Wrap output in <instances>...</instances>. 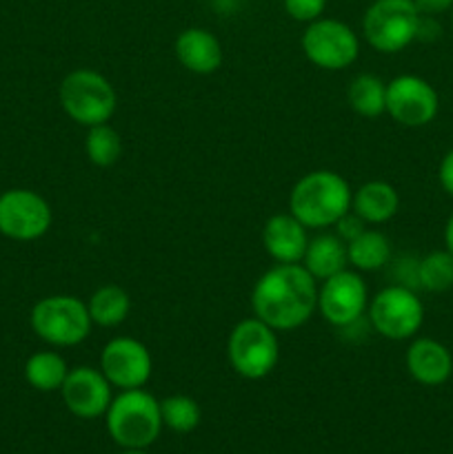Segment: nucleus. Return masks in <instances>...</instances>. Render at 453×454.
<instances>
[{
	"instance_id": "f257e3e1",
	"label": "nucleus",
	"mask_w": 453,
	"mask_h": 454,
	"mask_svg": "<svg viewBox=\"0 0 453 454\" xmlns=\"http://www.w3.org/2000/svg\"><path fill=\"white\" fill-rule=\"evenodd\" d=\"M251 309L275 333L305 326L318 310V279L302 264H275L253 286Z\"/></svg>"
},
{
	"instance_id": "f03ea898",
	"label": "nucleus",
	"mask_w": 453,
	"mask_h": 454,
	"mask_svg": "<svg viewBox=\"0 0 453 454\" xmlns=\"http://www.w3.org/2000/svg\"><path fill=\"white\" fill-rule=\"evenodd\" d=\"M351 198L354 191L340 173L320 168L306 173L293 184L289 193V213L306 229L324 231L336 226V222L351 211Z\"/></svg>"
},
{
	"instance_id": "7ed1b4c3",
	"label": "nucleus",
	"mask_w": 453,
	"mask_h": 454,
	"mask_svg": "<svg viewBox=\"0 0 453 454\" xmlns=\"http://www.w3.org/2000/svg\"><path fill=\"white\" fill-rule=\"evenodd\" d=\"M107 430L120 448H149L163 433L160 402L142 388L120 390L105 412Z\"/></svg>"
},
{
	"instance_id": "20e7f679",
	"label": "nucleus",
	"mask_w": 453,
	"mask_h": 454,
	"mask_svg": "<svg viewBox=\"0 0 453 454\" xmlns=\"http://www.w3.org/2000/svg\"><path fill=\"white\" fill-rule=\"evenodd\" d=\"M62 111L80 127H96L114 118L118 96L109 80L93 69H76L65 75L58 89Z\"/></svg>"
},
{
	"instance_id": "39448f33",
	"label": "nucleus",
	"mask_w": 453,
	"mask_h": 454,
	"mask_svg": "<svg viewBox=\"0 0 453 454\" xmlns=\"http://www.w3.org/2000/svg\"><path fill=\"white\" fill-rule=\"evenodd\" d=\"M226 359L242 380H265L280 362L278 333L258 317L240 319L226 340Z\"/></svg>"
},
{
	"instance_id": "423d86ee",
	"label": "nucleus",
	"mask_w": 453,
	"mask_h": 454,
	"mask_svg": "<svg viewBox=\"0 0 453 454\" xmlns=\"http://www.w3.org/2000/svg\"><path fill=\"white\" fill-rule=\"evenodd\" d=\"M29 324L40 340L56 348L83 344L93 326L87 304L76 295L43 297L31 309Z\"/></svg>"
},
{
	"instance_id": "0eeeda50",
	"label": "nucleus",
	"mask_w": 453,
	"mask_h": 454,
	"mask_svg": "<svg viewBox=\"0 0 453 454\" xmlns=\"http://www.w3.org/2000/svg\"><path fill=\"white\" fill-rule=\"evenodd\" d=\"M420 20L413 0H373L362 16V35L378 53H398L417 40Z\"/></svg>"
},
{
	"instance_id": "6e6552de",
	"label": "nucleus",
	"mask_w": 453,
	"mask_h": 454,
	"mask_svg": "<svg viewBox=\"0 0 453 454\" xmlns=\"http://www.w3.org/2000/svg\"><path fill=\"white\" fill-rule=\"evenodd\" d=\"M425 322V304L404 284H391L369 301V324L380 337L404 341L417 335Z\"/></svg>"
},
{
	"instance_id": "1a4fd4ad",
	"label": "nucleus",
	"mask_w": 453,
	"mask_h": 454,
	"mask_svg": "<svg viewBox=\"0 0 453 454\" xmlns=\"http://www.w3.org/2000/svg\"><path fill=\"white\" fill-rule=\"evenodd\" d=\"M302 51L306 60L324 71H345L360 56L358 34L336 18H318L302 31Z\"/></svg>"
},
{
	"instance_id": "9d476101",
	"label": "nucleus",
	"mask_w": 453,
	"mask_h": 454,
	"mask_svg": "<svg viewBox=\"0 0 453 454\" xmlns=\"http://www.w3.org/2000/svg\"><path fill=\"white\" fill-rule=\"evenodd\" d=\"M52 207L29 189H12L0 195V233L16 242H34L52 229Z\"/></svg>"
},
{
	"instance_id": "9b49d317",
	"label": "nucleus",
	"mask_w": 453,
	"mask_h": 454,
	"mask_svg": "<svg viewBox=\"0 0 453 454\" xmlns=\"http://www.w3.org/2000/svg\"><path fill=\"white\" fill-rule=\"evenodd\" d=\"M367 309L369 288L358 270H340L318 288V313L331 326H354Z\"/></svg>"
},
{
	"instance_id": "f8f14e48",
	"label": "nucleus",
	"mask_w": 453,
	"mask_h": 454,
	"mask_svg": "<svg viewBox=\"0 0 453 454\" xmlns=\"http://www.w3.org/2000/svg\"><path fill=\"white\" fill-rule=\"evenodd\" d=\"M440 111L433 84L413 74H402L386 82V111L398 124L409 129L426 127Z\"/></svg>"
},
{
	"instance_id": "ddd939ff",
	"label": "nucleus",
	"mask_w": 453,
	"mask_h": 454,
	"mask_svg": "<svg viewBox=\"0 0 453 454\" xmlns=\"http://www.w3.org/2000/svg\"><path fill=\"white\" fill-rule=\"evenodd\" d=\"M100 371L114 388H142L154 371L149 348L133 337H114L100 353Z\"/></svg>"
},
{
	"instance_id": "4468645a",
	"label": "nucleus",
	"mask_w": 453,
	"mask_h": 454,
	"mask_svg": "<svg viewBox=\"0 0 453 454\" xmlns=\"http://www.w3.org/2000/svg\"><path fill=\"white\" fill-rule=\"evenodd\" d=\"M111 388L100 368L76 366L69 368L60 395L67 411L78 419H98L111 403Z\"/></svg>"
},
{
	"instance_id": "2eb2a0df",
	"label": "nucleus",
	"mask_w": 453,
	"mask_h": 454,
	"mask_svg": "<svg viewBox=\"0 0 453 454\" xmlns=\"http://www.w3.org/2000/svg\"><path fill=\"white\" fill-rule=\"evenodd\" d=\"M306 244V226L291 213H275L262 226V247L275 264H300Z\"/></svg>"
},
{
	"instance_id": "dca6fc26",
	"label": "nucleus",
	"mask_w": 453,
	"mask_h": 454,
	"mask_svg": "<svg viewBox=\"0 0 453 454\" xmlns=\"http://www.w3.org/2000/svg\"><path fill=\"white\" fill-rule=\"evenodd\" d=\"M404 364H407L409 375L422 386H442L453 375L451 350L431 337L413 340L404 355Z\"/></svg>"
},
{
	"instance_id": "f3484780",
	"label": "nucleus",
	"mask_w": 453,
	"mask_h": 454,
	"mask_svg": "<svg viewBox=\"0 0 453 454\" xmlns=\"http://www.w3.org/2000/svg\"><path fill=\"white\" fill-rule=\"evenodd\" d=\"M173 53L187 71L198 75L216 74L225 60L220 40L216 38V34L203 29V27L182 29L173 43Z\"/></svg>"
},
{
	"instance_id": "a211bd4d",
	"label": "nucleus",
	"mask_w": 453,
	"mask_h": 454,
	"mask_svg": "<svg viewBox=\"0 0 453 454\" xmlns=\"http://www.w3.org/2000/svg\"><path fill=\"white\" fill-rule=\"evenodd\" d=\"M400 195L393 184L382 180L364 182L354 191L351 211L362 217L367 224H385L398 213Z\"/></svg>"
},
{
	"instance_id": "6ab92c4d",
	"label": "nucleus",
	"mask_w": 453,
	"mask_h": 454,
	"mask_svg": "<svg viewBox=\"0 0 453 454\" xmlns=\"http://www.w3.org/2000/svg\"><path fill=\"white\" fill-rule=\"evenodd\" d=\"M349 264L346 255V242L338 238L336 233H320L306 244L302 266L314 275L318 282L333 278Z\"/></svg>"
},
{
	"instance_id": "aec40b11",
	"label": "nucleus",
	"mask_w": 453,
	"mask_h": 454,
	"mask_svg": "<svg viewBox=\"0 0 453 454\" xmlns=\"http://www.w3.org/2000/svg\"><path fill=\"white\" fill-rule=\"evenodd\" d=\"M89 315L96 326L102 328H115L129 317L131 310V297L124 288L115 286V284H107L93 291V295L87 301Z\"/></svg>"
},
{
	"instance_id": "412c9836",
	"label": "nucleus",
	"mask_w": 453,
	"mask_h": 454,
	"mask_svg": "<svg viewBox=\"0 0 453 454\" xmlns=\"http://www.w3.org/2000/svg\"><path fill=\"white\" fill-rule=\"evenodd\" d=\"M346 255H349V264L355 270L373 273V270L385 269L391 260L389 238L380 231L367 229L346 244Z\"/></svg>"
},
{
	"instance_id": "4be33fe9",
	"label": "nucleus",
	"mask_w": 453,
	"mask_h": 454,
	"mask_svg": "<svg viewBox=\"0 0 453 454\" xmlns=\"http://www.w3.org/2000/svg\"><path fill=\"white\" fill-rule=\"evenodd\" d=\"M349 106L362 118H380L386 111V82L376 74H360L346 89Z\"/></svg>"
},
{
	"instance_id": "5701e85b",
	"label": "nucleus",
	"mask_w": 453,
	"mask_h": 454,
	"mask_svg": "<svg viewBox=\"0 0 453 454\" xmlns=\"http://www.w3.org/2000/svg\"><path fill=\"white\" fill-rule=\"evenodd\" d=\"M67 366L65 357L53 350H40L34 353L25 364V380L31 388L40 390V393H53L60 390L67 380Z\"/></svg>"
},
{
	"instance_id": "b1692460",
	"label": "nucleus",
	"mask_w": 453,
	"mask_h": 454,
	"mask_svg": "<svg viewBox=\"0 0 453 454\" xmlns=\"http://www.w3.org/2000/svg\"><path fill=\"white\" fill-rule=\"evenodd\" d=\"M84 151H87L89 162L96 164V167H114L123 153L120 133L109 122L89 127L87 137H84Z\"/></svg>"
},
{
	"instance_id": "393cba45",
	"label": "nucleus",
	"mask_w": 453,
	"mask_h": 454,
	"mask_svg": "<svg viewBox=\"0 0 453 454\" xmlns=\"http://www.w3.org/2000/svg\"><path fill=\"white\" fill-rule=\"evenodd\" d=\"M417 286L429 293H444L453 288V255L444 251H433L417 262Z\"/></svg>"
},
{
	"instance_id": "a878e982",
	"label": "nucleus",
	"mask_w": 453,
	"mask_h": 454,
	"mask_svg": "<svg viewBox=\"0 0 453 454\" xmlns=\"http://www.w3.org/2000/svg\"><path fill=\"white\" fill-rule=\"evenodd\" d=\"M160 415H163V426L178 434H187L195 430L203 419V412L195 399L187 395H171V397L160 402Z\"/></svg>"
},
{
	"instance_id": "bb28decb",
	"label": "nucleus",
	"mask_w": 453,
	"mask_h": 454,
	"mask_svg": "<svg viewBox=\"0 0 453 454\" xmlns=\"http://www.w3.org/2000/svg\"><path fill=\"white\" fill-rule=\"evenodd\" d=\"M282 4L291 20L306 22V25L322 18L324 9H327V0H282Z\"/></svg>"
},
{
	"instance_id": "cd10ccee",
	"label": "nucleus",
	"mask_w": 453,
	"mask_h": 454,
	"mask_svg": "<svg viewBox=\"0 0 453 454\" xmlns=\"http://www.w3.org/2000/svg\"><path fill=\"white\" fill-rule=\"evenodd\" d=\"M364 231H367V222L360 215H355L354 211L345 213V215L336 222V235L340 239H345L346 244H349L351 239L358 238L360 233H364Z\"/></svg>"
},
{
	"instance_id": "c85d7f7f",
	"label": "nucleus",
	"mask_w": 453,
	"mask_h": 454,
	"mask_svg": "<svg viewBox=\"0 0 453 454\" xmlns=\"http://www.w3.org/2000/svg\"><path fill=\"white\" fill-rule=\"evenodd\" d=\"M438 180H440V186L444 189V193L453 198V149L449 151V153L442 158V162H440Z\"/></svg>"
},
{
	"instance_id": "c756f323",
	"label": "nucleus",
	"mask_w": 453,
	"mask_h": 454,
	"mask_svg": "<svg viewBox=\"0 0 453 454\" xmlns=\"http://www.w3.org/2000/svg\"><path fill=\"white\" fill-rule=\"evenodd\" d=\"M422 16H438V13L451 12L453 0H413Z\"/></svg>"
},
{
	"instance_id": "7c9ffc66",
	"label": "nucleus",
	"mask_w": 453,
	"mask_h": 454,
	"mask_svg": "<svg viewBox=\"0 0 453 454\" xmlns=\"http://www.w3.org/2000/svg\"><path fill=\"white\" fill-rule=\"evenodd\" d=\"M444 244H447V251L453 255V213L449 215L447 226H444Z\"/></svg>"
},
{
	"instance_id": "2f4dec72",
	"label": "nucleus",
	"mask_w": 453,
	"mask_h": 454,
	"mask_svg": "<svg viewBox=\"0 0 453 454\" xmlns=\"http://www.w3.org/2000/svg\"><path fill=\"white\" fill-rule=\"evenodd\" d=\"M123 454H147V452L142 450V448H127Z\"/></svg>"
},
{
	"instance_id": "473e14b6",
	"label": "nucleus",
	"mask_w": 453,
	"mask_h": 454,
	"mask_svg": "<svg viewBox=\"0 0 453 454\" xmlns=\"http://www.w3.org/2000/svg\"><path fill=\"white\" fill-rule=\"evenodd\" d=\"M451 27H453V7H451Z\"/></svg>"
}]
</instances>
